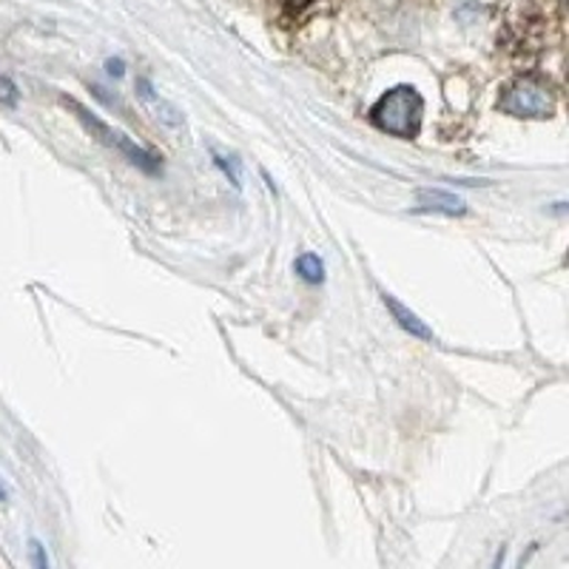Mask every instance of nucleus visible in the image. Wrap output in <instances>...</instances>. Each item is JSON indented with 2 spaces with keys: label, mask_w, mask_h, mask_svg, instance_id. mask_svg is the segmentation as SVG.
Instances as JSON below:
<instances>
[{
  "label": "nucleus",
  "mask_w": 569,
  "mask_h": 569,
  "mask_svg": "<svg viewBox=\"0 0 569 569\" xmlns=\"http://www.w3.org/2000/svg\"><path fill=\"white\" fill-rule=\"evenodd\" d=\"M368 120L370 126H376L385 134L408 140V137L419 134L421 123H425V98L413 86H393L376 100Z\"/></svg>",
  "instance_id": "f257e3e1"
},
{
  "label": "nucleus",
  "mask_w": 569,
  "mask_h": 569,
  "mask_svg": "<svg viewBox=\"0 0 569 569\" xmlns=\"http://www.w3.org/2000/svg\"><path fill=\"white\" fill-rule=\"evenodd\" d=\"M313 0H279V7H282V12L288 14H302L305 9L311 7Z\"/></svg>",
  "instance_id": "1a4fd4ad"
},
{
  "label": "nucleus",
  "mask_w": 569,
  "mask_h": 569,
  "mask_svg": "<svg viewBox=\"0 0 569 569\" xmlns=\"http://www.w3.org/2000/svg\"><path fill=\"white\" fill-rule=\"evenodd\" d=\"M63 106L71 111V114L78 117L80 126H83V129L89 131V134L94 137V140L103 142L106 149L117 151V154H123L126 160L131 162V166H137V169L146 171V174H151V177L160 174L162 162L157 160V157L151 154V151H146V149H142V146H137V142L131 140V137L123 134V131L111 129L109 123H103V120H100V117L94 114V111H89L83 103H78V100H74V98H63Z\"/></svg>",
  "instance_id": "f03ea898"
},
{
  "label": "nucleus",
  "mask_w": 569,
  "mask_h": 569,
  "mask_svg": "<svg viewBox=\"0 0 569 569\" xmlns=\"http://www.w3.org/2000/svg\"><path fill=\"white\" fill-rule=\"evenodd\" d=\"M416 211L419 213H445V217H467L470 208L459 194L441 191V188H425L416 194Z\"/></svg>",
  "instance_id": "20e7f679"
},
{
  "label": "nucleus",
  "mask_w": 569,
  "mask_h": 569,
  "mask_svg": "<svg viewBox=\"0 0 569 569\" xmlns=\"http://www.w3.org/2000/svg\"><path fill=\"white\" fill-rule=\"evenodd\" d=\"M498 103L510 114L527 117V120H532V117H550L552 109H556L552 91L532 78H521L507 86Z\"/></svg>",
  "instance_id": "7ed1b4c3"
},
{
  "label": "nucleus",
  "mask_w": 569,
  "mask_h": 569,
  "mask_svg": "<svg viewBox=\"0 0 569 569\" xmlns=\"http://www.w3.org/2000/svg\"><path fill=\"white\" fill-rule=\"evenodd\" d=\"M0 103L3 106H18L20 103V89L9 78L0 74Z\"/></svg>",
  "instance_id": "0eeeda50"
},
{
  "label": "nucleus",
  "mask_w": 569,
  "mask_h": 569,
  "mask_svg": "<svg viewBox=\"0 0 569 569\" xmlns=\"http://www.w3.org/2000/svg\"><path fill=\"white\" fill-rule=\"evenodd\" d=\"M106 71H109V74H114V78H123V71H126V66L120 63V60H111L109 66H106Z\"/></svg>",
  "instance_id": "9d476101"
},
{
  "label": "nucleus",
  "mask_w": 569,
  "mask_h": 569,
  "mask_svg": "<svg viewBox=\"0 0 569 569\" xmlns=\"http://www.w3.org/2000/svg\"><path fill=\"white\" fill-rule=\"evenodd\" d=\"M293 271H297V277L305 279L308 284L325 282V262L317 257V253H302V257H297Z\"/></svg>",
  "instance_id": "423d86ee"
},
{
  "label": "nucleus",
  "mask_w": 569,
  "mask_h": 569,
  "mask_svg": "<svg viewBox=\"0 0 569 569\" xmlns=\"http://www.w3.org/2000/svg\"><path fill=\"white\" fill-rule=\"evenodd\" d=\"M382 299H385V308H388V313L396 319V322H399V328L405 330V333H410V337H416V339H425V342H430V339H433V330L427 328V325L421 322L413 311H410L408 305H401L399 299L390 297V293H382Z\"/></svg>",
  "instance_id": "39448f33"
},
{
  "label": "nucleus",
  "mask_w": 569,
  "mask_h": 569,
  "mask_svg": "<svg viewBox=\"0 0 569 569\" xmlns=\"http://www.w3.org/2000/svg\"><path fill=\"white\" fill-rule=\"evenodd\" d=\"M505 556H507V550H505V547H501V550H498L496 561H492V567H490V569H501V567H505Z\"/></svg>",
  "instance_id": "9b49d317"
},
{
  "label": "nucleus",
  "mask_w": 569,
  "mask_h": 569,
  "mask_svg": "<svg viewBox=\"0 0 569 569\" xmlns=\"http://www.w3.org/2000/svg\"><path fill=\"white\" fill-rule=\"evenodd\" d=\"M29 552H32L34 569H49V552H46V547L38 541V538H32V541H29Z\"/></svg>",
  "instance_id": "6e6552de"
}]
</instances>
